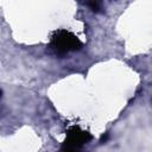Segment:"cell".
Listing matches in <instances>:
<instances>
[{
    "label": "cell",
    "instance_id": "6da1fadb",
    "mask_svg": "<svg viewBox=\"0 0 152 152\" xmlns=\"http://www.w3.org/2000/svg\"><path fill=\"white\" fill-rule=\"evenodd\" d=\"M50 48L57 55H65L70 51H76L82 48V42L68 30L55 31L51 36Z\"/></svg>",
    "mask_w": 152,
    "mask_h": 152
},
{
    "label": "cell",
    "instance_id": "7a4b0ae2",
    "mask_svg": "<svg viewBox=\"0 0 152 152\" xmlns=\"http://www.w3.org/2000/svg\"><path fill=\"white\" fill-rule=\"evenodd\" d=\"M91 140V135L89 132L83 131L78 126H72L68 129L66 132V138L61 147L62 151L71 152V151H77L80 150L83 145L89 142Z\"/></svg>",
    "mask_w": 152,
    "mask_h": 152
},
{
    "label": "cell",
    "instance_id": "3957f363",
    "mask_svg": "<svg viewBox=\"0 0 152 152\" xmlns=\"http://www.w3.org/2000/svg\"><path fill=\"white\" fill-rule=\"evenodd\" d=\"M87 5L94 13H100L102 10L101 0H87Z\"/></svg>",
    "mask_w": 152,
    "mask_h": 152
},
{
    "label": "cell",
    "instance_id": "277c9868",
    "mask_svg": "<svg viewBox=\"0 0 152 152\" xmlns=\"http://www.w3.org/2000/svg\"><path fill=\"white\" fill-rule=\"evenodd\" d=\"M108 140V133H104L102 137H101V139H100V142L101 144H103V142H106Z\"/></svg>",
    "mask_w": 152,
    "mask_h": 152
}]
</instances>
